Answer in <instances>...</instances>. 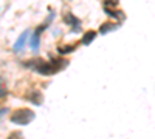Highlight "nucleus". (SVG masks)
Listing matches in <instances>:
<instances>
[{
  "mask_svg": "<svg viewBox=\"0 0 155 139\" xmlns=\"http://www.w3.org/2000/svg\"><path fill=\"white\" fill-rule=\"evenodd\" d=\"M14 137H16V134H12V136H11V137H8V139H14Z\"/></svg>",
  "mask_w": 155,
  "mask_h": 139,
  "instance_id": "9b49d317",
  "label": "nucleus"
},
{
  "mask_svg": "<svg viewBox=\"0 0 155 139\" xmlns=\"http://www.w3.org/2000/svg\"><path fill=\"white\" fill-rule=\"evenodd\" d=\"M25 67L34 70L36 73L42 74V76H51L64 68L61 65H56V62H47L44 59H31L28 62H25Z\"/></svg>",
  "mask_w": 155,
  "mask_h": 139,
  "instance_id": "f257e3e1",
  "label": "nucleus"
},
{
  "mask_svg": "<svg viewBox=\"0 0 155 139\" xmlns=\"http://www.w3.org/2000/svg\"><path fill=\"white\" fill-rule=\"evenodd\" d=\"M95 37H96V33H95V31H92V30H90V31H87V33L82 36V43H84V45L92 43V42L95 40Z\"/></svg>",
  "mask_w": 155,
  "mask_h": 139,
  "instance_id": "0eeeda50",
  "label": "nucleus"
},
{
  "mask_svg": "<svg viewBox=\"0 0 155 139\" xmlns=\"http://www.w3.org/2000/svg\"><path fill=\"white\" fill-rule=\"evenodd\" d=\"M28 36H30V31H23V33H22V36H20L19 39H17V42L14 43V46H12V51H14V53H19V51H22V49H23V46H25V43H27Z\"/></svg>",
  "mask_w": 155,
  "mask_h": 139,
  "instance_id": "20e7f679",
  "label": "nucleus"
},
{
  "mask_svg": "<svg viewBox=\"0 0 155 139\" xmlns=\"http://www.w3.org/2000/svg\"><path fill=\"white\" fill-rule=\"evenodd\" d=\"M65 20L71 25V30H73V31H79V30H81V20L78 19V17H74L73 14L65 16Z\"/></svg>",
  "mask_w": 155,
  "mask_h": 139,
  "instance_id": "39448f33",
  "label": "nucleus"
},
{
  "mask_svg": "<svg viewBox=\"0 0 155 139\" xmlns=\"http://www.w3.org/2000/svg\"><path fill=\"white\" fill-rule=\"evenodd\" d=\"M34 113L28 108H20V110H16L14 113L11 115V122H14L17 125H28L33 119H34Z\"/></svg>",
  "mask_w": 155,
  "mask_h": 139,
  "instance_id": "f03ea898",
  "label": "nucleus"
},
{
  "mask_svg": "<svg viewBox=\"0 0 155 139\" xmlns=\"http://www.w3.org/2000/svg\"><path fill=\"white\" fill-rule=\"evenodd\" d=\"M45 28H47V25H41V28H37V30L33 33L31 39H30V45H31L33 49H37L39 45H41V33L45 31Z\"/></svg>",
  "mask_w": 155,
  "mask_h": 139,
  "instance_id": "7ed1b4c3",
  "label": "nucleus"
},
{
  "mask_svg": "<svg viewBox=\"0 0 155 139\" xmlns=\"http://www.w3.org/2000/svg\"><path fill=\"white\" fill-rule=\"evenodd\" d=\"M74 48H76L74 45H70V46H61V48H59V53H61V54H68V53H73V51H74Z\"/></svg>",
  "mask_w": 155,
  "mask_h": 139,
  "instance_id": "1a4fd4ad",
  "label": "nucleus"
},
{
  "mask_svg": "<svg viewBox=\"0 0 155 139\" xmlns=\"http://www.w3.org/2000/svg\"><path fill=\"white\" fill-rule=\"evenodd\" d=\"M6 94V88L3 87V82H2V79H0V97H3Z\"/></svg>",
  "mask_w": 155,
  "mask_h": 139,
  "instance_id": "9d476101",
  "label": "nucleus"
},
{
  "mask_svg": "<svg viewBox=\"0 0 155 139\" xmlns=\"http://www.w3.org/2000/svg\"><path fill=\"white\" fill-rule=\"evenodd\" d=\"M116 28H120V25H116V23H104L99 31H101V34H107L109 31H113Z\"/></svg>",
  "mask_w": 155,
  "mask_h": 139,
  "instance_id": "6e6552de",
  "label": "nucleus"
},
{
  "mask_svg": "<svg viewBox=\"0 0 155 139\" xmlns=\"http://www.w3.org/2000/svg\"><path fill=\"white\" fill-rule=\"evenodd\" d=\"M28 99H30V102H33L34 105H41V104H42V100H44L41 91H33V93L28 96Z\"/></svg>",
  "mask_w": 155,
  "mask_h": 139,
  "instance_id": "423d86ee",
  "label": "nucleus"
}]
</instances>
